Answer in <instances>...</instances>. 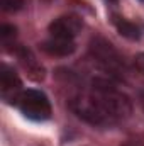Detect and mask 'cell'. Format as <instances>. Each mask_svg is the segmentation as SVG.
<instances>
[{
    "mask_svg": "<svg viewBox=\"0 0 144 146\" xmlns=\"http://www.w3.org/2000/svg\"><path fill=\"white\" fill-rule=\"evenodd\" d=\"M19 60H20V63L24 65V68L29 72L31 75V78H34V80H42V76H44V73H42V66L37 63V60L32 56V53L29 51V49H20L19 51Z\"/></svg>",
    "mask_w": 144,
    "mask_h": 146,
    "instance_id": "52a82bcc",
    "label": "cell"
},
{
    "mask_svg": "<svg viewBox=\"0 0 144 146\" xmlns=\"http://www.w3.org/2000/svg\"><path fill=\"white\" fill-rule=\"evenodd\" d=\"M20 112L31 121H46L51 117V104L41 90H22L17 99Z\"/></svg>",
    "mask_w": 144,
    "mask_h": 146,
    "instance_id": "7a4b0ae2",
    "label": "cell"
},
{
    "mask_svg": "<svg viewBox=\"0 0 144 146\" xmlns=\"http://www.w3.org/2000/svg\"><path fill=\"white\" fill-rule=\"evenodd\" d=\"M112 21H114V26H115V29L119 31V34L124 36L126 39L137 41V39L141 37V29H139L136 24H132L131 21H127V19H124V17H119V15H114Z\"/></svg>",
    "mask_w": 144,
    "mask_h": 146,
    "instance_id": "ba28073f",
    "label": "cell"
},
{
    "mask_svg": "<svg viewBox=\"0 0 144 146\" xmlns=\"http://www.w3.org/2000/svg\"><path fill=\"white\" fill-rule=\"evenodd\" d=\"M71 109L92 126H112L127 119L132 107L108 78H95L87 90L73 97Z\"/></svg>",
    "mask_w": 144,
    "mask_h": 146,
    "instance_id": "6da1fadb",
    "label": "cell"
},
{
    "mask_svg": "<svg viewBox=\"0 0 144 146\" xmlns=\"http://www.w3.org/2000/svg\"><path fill=\"white\" fill-rule=\"evenodd\" d=\"M42 49L51 54V56H70L75 53L76 44L73 39H66V37H56L51 36L42 42Z\"/></svg>",
    "mask_w": 144,
    "mask_h": 146,
    "instance_id": "5b68a950",
    "label": "cell"
},
{
    "mask_svg": "<svg viewBox=\"0 0 144 146\" xmlns=\"http://www.w3.org/2000/svg\"><path fill=\"white\" fill-rule=\"evenodd\" d=\"M141 2H144V0H141Z\"/></svg>",
    "mask_w": 144,
    "mask_h": 146,
    "instance_id": "5bb4252c",
    "label": "cell"
},
{
    "mask_svg": "<svg viewBox=\"0 0 144 146\" xmlns=\"http://www.w3.org/2000/svg\"><path fill=\"white\" fill-rule=\"evenodd\" d=\"M83 22L76 15H63L54 19L49 24V34L56 37H66V39H75L78 33L81 31Z\"/></svg>",
    "mask_w": 144,
    "mask_h": 146,
    "instance_id": "277c9868",
    "label": "cell"
},
{
    "mask_svg": "<svg viewBox=\"0 0 144 146\" xmlns=\"http://www.w3.org/2000/svg\"><path fill=\"white\" fill-rule=\"evenodd\" d=\"M143 102H144V94H143Z\"/></svg>",
    "mask_w": 144,
    "mask_h": 146,
    "instance_id": "4fadbf2b",
    "label": "cell"
},
{
    "mask_svg": "<svg viewBox=\"0 0 144 146\" xmlns=\"http://www.w3.org/2000/svg\"><path fill=\"white\" fill-rule=\"evenodd\" d=\"M124 146H144L141 141H136V139H132V141H129V143H126Z\"/></svg>",
    "mask_w": 144,
    "mask_h": 146,
    "instance_id": "7c38bea8",
    "label": "cell"
},
{
    "mask_svg": "<svg viewBox=\"0 0 144 146\" xmlns=\"http://www.w3.org/2000/svg\"><path fill=\"white\" fill-rule=\"evenodd\" d=\"M0 7L3 12H17L24 7V0H0Z\"/></svg>",
    "mask_w": 144,
    "mask_h": 146,
    "instance_id": "9c48e42d",
    "label": "cell"
},
{
    "mask_svg": "<svg viewBox=\"0 0 144 146\" xmlns=\"http://www.w3.org/2000/svg\"><path fill=\"white\" fill-rule=\"evenodd\" d=\"M15 33H17V29L10 24H2V27H0V37H2L3 42H7L9 39H14Z\"/></svg>",
    "mask_w": 144,
    "mask_h": 146,
    "instance_id": "30bf717a",
    "label": "cell"
},
{
    "mask_svg": "<svg viewBox=\"0 0 144 146\" xmlns=\"http://www.w3.org/2000/svg\"><path fill=\"white\" fill-rule=\"evenodd\" d=\"M90 54L92 58L110 75H122L124 61L117 49L104 37H93L90 41Z\"/></svg>",
    "mask_w": 144,
    "mask_h": 146,
    "instance_id": "3957f363",
    "label": "cell"
},
{
    "mask_svg": "<svg viewBox=\"0 0 144 146\" xmlns=\"http://www.w3.org/2000/svg\"><path fill=\"white\" fill-rule=\"evenodd\" d=\"M0 87H2V95L5 99H9V94H14L15 95V104H17V99L19 95L22 94L20 87V78L17 76V73L14 72L10 66L3 65L2 66V75H0Z\"/></svg>",
    "mask_w": 144,
    "mask_h": 146,
    "instance_id": "8992f818",
    "label": "cell"
},
{
    "mask_svg": "<svg viewBox=\"0 0 144 146\" xmlns=\"http://www.w3.org/2000/svg\"><path fill=\"white\" fill-rule=\"evenodd\" d=\"M134 65H136V68L144 75V53L136 54V58H134Z\"/></svg>",
    "mask_w": 144,
    "mask_h": 146,
    "instance_id": "8fae6325",
    "label": "cell"
}]
</instances>
